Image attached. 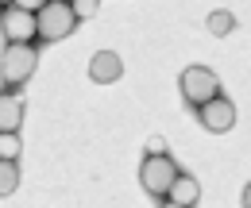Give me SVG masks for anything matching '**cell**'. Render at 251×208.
<instances>
[{"instance_id":"cell-1","label":"cell","mask_w":251,"mask_h":208,"mask_svg":"<svg viewBox=\"0 0 251 208\" xmlns=\"http://www.w3.org/2000/svg\"><path fill=\"white\" fill-rule=\"evenodd\" d=\"M35 69H39V54H35L31 43H8L4 46V54H0V85L8 92L24 89Z\"/></svg>"},{"instance_id":"cell-2","label":"cell","mask_w":251,"mask_h":208,"mask_svg":"<svg viewBox=\"0 0 251 208\" xmlns=\"http://www.w3.org/2000/svg\"><path fill=\"white\" fill-rule=\"evenodd\" d=\"M35 23H39V39L43 43H62L77 27V12H74L70 0H50L43 12H35Z\"/></svg>"},{"instance_id":"cell-3","label":"cell","mask_w":251,"mask_h":208,"mask_svg":"<svg viewBox=\"0 0 251 208\" xmlns=\"http://www.w3.org/2000/svg\"><path fill=\"white\" fill-rule=\"evenodd\" d=\"M178 162L170 158V154H147L143 158V166H139V185L151 193V197H166L170 193V185L178 181Z\"/></svg>"},{"instance_id":"cell-4","label":"cell","mask_w":251,"mask_h":208,"mask_svg":"<svg viewBox=\"0 0 251 208\" xmlns=\"http://www.w3.org/2000/svg\"><path fill=\"white\" fill-rule=\"evenodd\" d=\"M178 89H182V100L186 104H209L213 96H220V81L209 66H186L182 77H178Z\"/></svg>"},{"instance_id":"cell-5","label":"cell","mask_w":251,"mask_h":208,"mask_svg":"<svg viewBox=\"0 0 251 208\" xmlns=\"http://www.w3.org/2000/svg\"><path fill=\"white\" fill-rule=\"evenodd\" d=\"M197 119H201V127H205V131L224 135V131H232V123H236V104L220 92V96H213L209 104H201V108H197Z\"/></svg>"},{"instance_id":"cell-6","label":"cell","mask_w":251,"mask_h":208,"mask_svg":"<svg viewBox=\"0 0 251 208\" xmlns=\"http://www.w3.org/2000/svg\"><path fill=\"white\" fill-rule=\"evenodd\" d=\"M0 31H4L8 43H31L35 35H39L35 12H24V8H12V4H8V12L0 16Z\"/></svg>"},{"instance_id":"cell-7","label":"cell","mask_w":251,"mask_h":208,"mask_svg":"<svg viewBox=\"0 0 251 208\" xmlns=\"http://www.w3.org/2000/svg\"><path fill=\"white\" fill-rule=\"evenodd\" d=\"M120 73H124V62L116 50H97L89 58V77L97 85H112V81H120Z\"/></svg>"},{"instance_id":"cell-8","label":"cell","mask_w":251,"mask_h":208,"mask_svg":"<svg viewBox=\"0 0 251 208\" xmlns=\"http://www.w3.org/2000/svg\"><path fill=\"white\" fill-rule=\"evenodd\" d=\"M24 123V100L16 92H0V135H16Z\"/></svg>"},{"instance_id":"cell-9","label":"cell","mask_w":251,"mask_h":208,"mask_svg":"<svg viewBox=\"0 0 251 208\" xmlns=\"http://www.w3.org/2000/svg\"><path fill=\"white\" fill-rule=\"evenodd\" d=\"M166 201H178V205H197L201 201V185H197V178H189V174H178V181L170 185V193H166Z\"/></svg>"},{"instance_id":"cell-10","label":"cell","mask_w":251,"mask_h":208,"mask_svg":"<svg viewBox=\"0 0 251 208\" xmlns=\"http://www.w3.org/2000/svg\"><path fill=\"white\" fill-rule=\"evenodd\" d=\"M16 189H20V166L0 158V201H4V197H12Z\"/></svg>"},{"instance_id":"cell-11","label":"cell","mask_w":251,"mask_h":208,"mask_svg":"<svg viewBox=\"0 0 251 208\" xmlns=\"http://www.w3.org/2000/svg\"><path fill=\"white\" fill-rule=\"evenodd\" d=\"M205 27H209V35H228V31L236 27V16H232V12H228V8H217V12H209V23H205Z\"/></svg>"},{"instance_id":"cell-12","label":"cell","mask_w":251,"mask_h":208,"mask_svg":"<svg viewBox=\"0 0 251 208\" xmlns=\"http://www.w3.org/2000/svg\"><path fill=\"white\" fill-rule=\"evenodd\" d=\"M20 154H24L20 135H0V158L4 162H20Z\"/></svg>"},{"instance_id":"cell-13","label":"cell","mask_w":251,"mask_h":208,"mask_svg":"<svg viewBox=\"0 0 251 208\" xmlns=\"http://www.w3.org/2000/svg\"><path fill=\"white\" fill-rule=\"evenodd\" d=\"M70 4H74L77 20H89V16H97V12H100V0H70Z\"/></svg>"},{"instance_id":"cell-14","label":"cell","mask_w":251,"mask_h":208,"mask_svg":"<svg viewBox=\"0 0 251 208\" xmlns=\"http://www.w3.org/2000/svg\"><path fill=\"white\" fill-rule=\"evenodd\" d=\"M50 0H12V8H24V12H43Z\"/></svg>"},{"instance_id":"cell-15","label":"cell","mask_w":251,"mask_h":208,"mask_svg":"<svg viewBox=\"0 0 251 208\" xmlns=\"http://www.w3.org/2000/svg\"><path fill=\"white\" fill-rule=\"evenodd\" d=\"M147 154H166V139H162V135H151V139H147Z\"/></svg>"},{"instance_id":"cell-16","label":"cell","mask_w":251,"mask_h":208,"mask_svg":"<svg viewBox=\"0 0 251 208\" xmlns=\"http://www.w3.org/2000/svg\"><path fill=\"white\" fill-rule=\"evenodd\" d=\"M244 208H251V181L244 185Z\"/></svg>"},{"instance_id":"cell-17","label":"cell","mask_w":251,"mask_h":208,"mask_svg":"<svg viewBox=\"0 0 251 208\" xmlns=\"http://www.w3.org/2000/svg\"><path fill=\"white\" fill-rule=\"evenodd\" d=\"M162 208H189V205H178V201H162Z\"/></svg>"},{"instance_id":"cell-18","label":"cell","mask_w":251,"mask_h":208,"mask_svg":"<svg viewBox=\"0 0 251 208\" xmlns=\"http://www.w3.org/2000/svg\"><path fill=\"white\" fill-rule=\"evenodd\" d=\"M4 4H12V0H0V8H4Z\"/></svg>"}]
</instances>
